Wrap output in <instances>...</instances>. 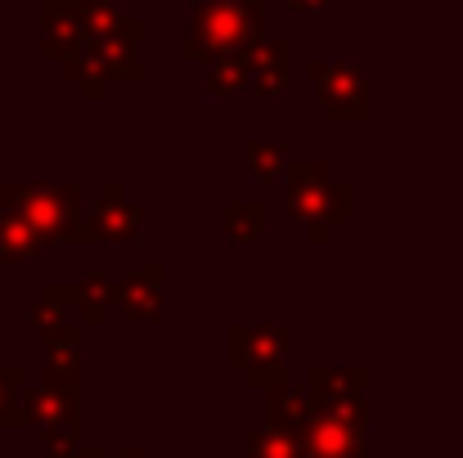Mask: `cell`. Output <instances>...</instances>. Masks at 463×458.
Instances as JSON below:
<instances>
[{
	"instance_id": "1",
	"label": "cell",
	"mask_w": 463,
	"mask_h": 458,
	"mask_svg": "<svg viewBox=\"0 0 463 458\" xmlns=\"http://www.w3.org/2000/svg\"><path fill=\"white\" fill-rule=\"evenodd\" d=\"M266 36V0H194L189 5V59H225Z\"/></svg>"
},
{
	"instance_id": "2",
	"label": "cell",
	"mask_w": 463,
	"mask_h": 458,
	"mask_svg": "<svg viewBox=\"0 0 463 458\" xmlns=\"http://www.w3.org/2000/svg\"><path fill=\"white\" fill-rule=\"evenodd\" d=\"M284 180H288V216L298 225H307L310 243H324L328 229L351 216V184L346 180H333L328 175V162L288 157Z\"/></svg>"
},
{
	"instance_id": "3",
	"label": "cell",
	"mask_w": 463,
	"mask_h": 458,
	"mask_svg": "<svg viewBox=\"0 0 463 458\" xmlns=\"http://www.w3.org/2000/svg\"><path fill=\"white\" fill-rule=\"evenodd\" d=\"M5 198L18 211V220L32 234H41V243L86 248V234H81L86 189H81V180H68V184H9Z\"/></svg>"
},
{
	"instance_id": "4",
	"label": "cell",
	"mask_w": 463,
	"mask_h": 458,
	"mask_svg": "<svg viewBox=\"0 0 463 458\" xmlns=\"http://www.w3.org/2000/svg\"><path fill=\"white\" fill-rule=\"evenodd\" d=\"M364 387H369V369H324V364H310L302 391L310 400V414H328V418L364 432V423H369Z\"/></svg>"
},
{
	"instance_id": "5",
	"label": "cell",
	"mask_w": 463,
	"mask_h": 458,
	"mask_svg": "<svg viewBox=\"0 0 463 458\" xmlns=\"http://www.w3.org/2000/svg\"><path fill=\"white\" fill-rule=\"evenodd\" d=\"M310 86L333 122H369V72L346 59H310Z\"/></svg>"
},
{
	"instance_id": "6",
	"label": "cell",
	"mask_w": 463,
	"mask_h": 458,
	"mask_svg": "<svg viewBox=\"0 0 463 458\" xmlns=\"http://www.w3.org/2000/svg\"><path fill=\"white\" fill-rule=\"evenodd\" d=\"M145 229V207L127 193V184L109 180L99 184V193L86 202L81 211V234L86 243H99V248H113V243H127V238H140Z\"/></svg>"
},
{
	"instance_id": "7",
	"label": "cell",
	"mask_w": 463,
	"mask_h": 458,
	"mask_svg": "<svg viewBox=\"0 0 463 458\" xmlns=\"http://www.w3.org/2000/svg\"><path fill=\"white\" fill-rule=\"evenodd\" d=\"M293 346L288 323H230L225 328V360L234 369H257V364H284Z\"/></svg>"
},
{
	"instance_id": "8",
	"label": "cell",
	"mask_w": 463,
	"mask_h": 458,
	"mask_svg": "<svg viewBox=\"0 0 463 458\" xmlns=\"http://www.w3.org/2000/svg\"><path fill=\"white\" fill-rule=\"evenodd\" d=\"M162 284H166V270L149 261L140 270H127L118 284H113V305L136 319V323H162L166 319V305H162Z\"/></svg>"
},
{
	"instance_id": "9",
	"label": "cell",
	"mask_w": 463,
	"mask_h": 458,
	"mask_svg": "<svg viewBox=\"0 0 463 458\" xmlns=\"http://www.w3.org/2000/svg\"><path fill=\"white\" fill-rule=\"evenodd\" d=\"M140 36H145V23L140 18H127L113 36H99V41H86L104 68L109 81H140L145 77V59H140Z\"/></svg>"
},
{
	"instance_id": "10",
	"label": "cell",
	"mask_w": 463,
	"mask_h": 458,
	"mask_svg": "<svg viewBox=\"0 0 463 458\" xmlns=\"http://www.w3.org/2000/svg\"><path fill=\"white\" fill-rule=\"evenodd\" d=\"M298 441H302V458H369L364 432L346 427L328 414H310L298 432Z\"/></svg>"
},
{
	"instance_id": "11",
	"label": "cell",
	"mask_w": 463,
	"mask_h": 458,
	"mask_svg": "<svg viewBox=\"0 0 463 458\" xmlns=\"http://www.w3.org/2000/svg\"><path fill=\"white\" fill-rule=\"evenodd\" d=\"M248 77H252V99H288V41L261 36L243 50Z\"/></svg>"
},
{
	"instance_id": "12",
	"label": "cell",
	"mask_w": 463,
	"mask_h": 458,
	"mask_svg": "<svg viewBox=\"0 0 463 458\" xmlns=\"http://www.w3.org/2000/svg\"><path fill=\"white\" fill-rule=\"evenodd\" d=\"M86 50V32L77 18V0H45V54L72 63Z\"/></svg>"
},
{
	"instance_id": "13",
	"label": "cell",
	"mask_w": 463,
	"mask_h": 458,
	"mask_svg": "<svg viewBox=\"0 0 463 458\" xmlns=\"http://www.w3.org/2000/svg\"><path fill=\"white\" fill-rule=\"evenodd\" d=\"M23 409L32 423L54 427V423H81V391H63V387H36L23 396Z\"/></svg>"
},
{
	"instance_id": "14",
	"label": "cell",
	"mask_w": 463,
	"mask_h": 458,
	"mask_svg": "<svg viewBox=\"0 0 463 458\" xmlns=\"http://www.w3.org/2000/svg\"><path fill=\"white\" fill-rule=\"evenodd\" d=\"M207 90H212L216 99H225V104H248V99H252V77H248L243 50L207 63Z\"/></svg>"
},
{
	"instance_id": "15",
	"label": "cell",
	"mask_w": 463,
	"mask_h": 458,
	"mask_svg": "<svg viewBox=\"0 0 463 458\" xmlns=\"http://www.w3.org/2000/svg\"><path fill=\"white\" fill-rule=\"evenodd\" d=\"M109 305H113V284L99 270H90V275L77 279V323L81 328H90V323L99 328L104 314H109Z\"/></svg>"
},
{
	"instance_id": "16",
	"label": "cell",
	"mask_w": 463,
	"mask_h": 458,
	"mask_svg": "<svg viewBox=\"0 0 463 458\" xmlns=\"http://www.w3.org/2000/svg\"><path fill=\"white\" fill-rule=\"evenodd\" d=\"M266 400H270V423H275V427L302 432V423L310 418V400H307V391H302V387L279 382V387H270V391H266Z\"/></svg>"
},
{
	"instance_id": "17",
	"label": "cell",
	"mask_w": 463,
	"mask_h": 458,
	"mask_svg": "<svg viewBox=\"0 0 463 458\" xmlns=\"http://www.w3.org/2000/svg\"><path fill=\"white\" fill-rule=\"evenodd\" d=\"M243 157H248V171H252V180L257 184H275V180H284V166H288V157H293V149L279 140H252L248 149H243Z\"/></svg>"
},
{
	"instance_id": "18",
	"label": "cell",
	"mask_w": 463,
	"mask_h": 458,
	"mask_svg": "<svg viewBox=\"0 0 463 458\" xmlns=\"http://www.w3.org/2000/svg\"><path fill=\"white\" fill-rule=\"evenodd\" d=\"M248 458H302V441H298V432L266 423V427L248 432Z\"/></svg>"
},
{
	"instance_id": "19",
	"label": "cell",
	"mask_w": 463,
	"mask_h": 458,
	"mask_svg": "<svg viewBox=\"0 0 463 458\" xmlns=\"http://www.w3.org/2000/svg\"><path fill=\"white\" fill-rule=\"evenodd\" d=\"M77 18H81L86 41H99V36H113L127 23V9L118 0H77Z\"/></svg>"
},
{
	"instance_id": "20",
	"label": "cell",
	"mask_w": 463,
	"mask_h": 458,
	"mask_svg": "<svg viewBox=\"0 0 463 458\" xmlns=\"http://www.w3.org/2000/svg\"><path fill=\"white\" fill-rule=\"evenodd\" d=\"M266 220H270L266 202H230L225 207V234H230V243H257L261 229H266Z\"/></svg>"
},
{
	"instance_id": "21",
	"label": "cell",
	"mask_w": 463,
	"mask_h": 458,
	"mask_svg": "<svg viewBox=\"0 0 463 458\" xmlns=\"http://www.w3.org/2000/svg\"><path fill=\"white\" fill-rule=\"evenodd\" d=\"M45 387L81 391V346H50L45 351Z\"/></svg>"
},
{
	"instance_id": "22",
	"label": "cell",
	"mask_w": 463,
	"mask_h": 458,
	"mask_svg": "<svg viewBox=\"0 0 463 458\" xmlns=\"http://www.w3.org/2000/svg\"><path fill=\"white\" fill-rule=\"evenodd\" d=\"M45 252V243H41V234H32L23 220H0V257L5 261H36Z\"/></svg>"
},
{
	"instance_id": "23",
	"label": "cell",
	"mask_w": 463,
	"mask_h": 458,
	"mask_svg": "<svg viewBox=\"0 0 463 458\" xmlns=\"http://www.w3.org/2000/svg\"><path fill=\"white\" fill-rule=\"evenodd\" d=\"M63 72L81 86V95H86V99H99V95H104V81H109V77H104V68H99V59H95V50H90V45H86L72 63H63Z\"/></svg>"
},
{
	"instance_id": "24",
	"label": "cell",
	"mask_w": 463,
	"mask_h": 458,
	"mask_svg": "<svg viewBox=\"0 0 463 458\" xmlns=\"http://www.w3.org/2000/svg\"><path fill=\"white\" fill-rule=\"evenodd\" d=\"M81 450V423H54L45 427V458H72Z\"/></svg>"
},
{
	"instance_id": "25",
	"label": "cell",
	"mask_w": 463,
	"mask_h": 458,
	"mask_svg": "<svg viewBox=\"0 0 463 458\" xmlns=\"http://www.w3.org/2000/svg\"><path fill=\"white\" fill-rule=\"evenodd\" d=\"M243 378H248V387H257V391H270V387L288 382V378H284V364H257V369H243Z\"/></svg>"
},
{
	"instance_id": "26",
	"label": "cell",
	"mask_w": 463,
	"mask_h": 458,
	"mask_svg": "<svg viewBox=\"0 0 463 458\" xmlns=\"http://www.w3.org/2000/svg\"><path fill=\"white\" fill-rule=\"evenodd\" d=\"M288 14H310V18H324L333 9V0H284Z\"/></svg>"
},
{
	"instance_id": "27",
	"label": "cell",
	"mask_w": 463,
	"mask_h": 458,
	"mask_svg": "<svg viewBox=\"0 0 463 458\" xmlns=\"http://www.w3.org/2000/svg\"><path fill=\"white\" fill-rule=\"evenodd\" d=\"M72 458H113V454H109V450H77Z\"/></svg>"
},
{
	"instance_id": "28",
	"label": "cell",
	"mask_w": 463,
	"mask_h": 458,
	"mask_svg": "<svg viewBox=\"0 0 463 458\" xmlns=\"http://www.w3.org/2000/svg\"><path fill=\"white\" fill-rule=\"evenodd\" d=\"M113 458H145V450H127V454H113Z\"/></svg>"
}]
</instances>
